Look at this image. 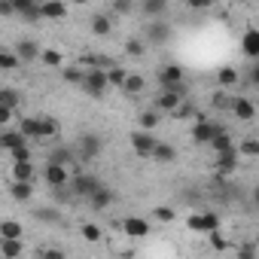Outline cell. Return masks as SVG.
I'll return each mask as SVG.
<instances>
[{
  "mask_svg": "<svg viewBox=\"0 0 259 259\" xmlns=\"http://www.w3.org/2000/svg\"><path fill=\"white\" fill-rule=\"evenodd\" d=\"M79 89H82L89 98H104V95H107V89H110V82H107V70H98V67H85Z\"/></svg>",
  "mask_w": 259,
  "mask_h": 259,
  "instance_id": "obj_1",
  "label": "cell"
},
{
  "mask_svg": "<svg viewBox=\"0 0 259 259\" xmlns=\"http://www.w3.org/2000/svg\"><path fill=\"white\" fill-rule=\"evenodd\" d=\"M76 159L79 162H95L98 156H101V150H104V144H101V138L95 135V132H85V135H79V141H76Z\"/></svg>",
  "mask_w": 259,
  "mask_h": 259,
  "instance_id": "obj_2",
  "label": "cell"
},
{
  "mask_svg": "<svg viewBox=\"0 0 259 259\" xmlns=\"http://www.w3.org/2000/svg\"><path fill=\"white\" fill-rule=\"evenodd\" d=\"M171 25L165 22V16L162 19H153L150 25H147V31H144V37H147V43H153V46H165V43H171Z\"/></svg>",
  "mask_w": 259,
  "mask_h": 259,
  "instance_id": "obj_3",
  "label": "cell"
},
{
  "mask_svg": "<svg viewBox=\"0 0 259 259\" xmlns=\"http://www.w3.org/2000/svg\"><path fill=\"white\" fill-rule=\"evenodd\" d=\"M67 186H70L73 198H89V195L101 186V180H98L95 174H76V177H70V180H67Z\"/></svg>",
  "mask_w": 259,
  "mask_h": 259,
  "instance_id": "obj_4",
  "label": "cell"
},
{
  "mask_svg": "<svg viewBox=\"0 0 259 259\" xmlns=\"http://www.w3.org/2000/svg\"><path fill=\"white\" fill-rule=\"evenodd\" d=\"M186 226H189L192 232H217V229H220V217H217L213 210H201V213H192V217L186 220Z\"/></svg>",
  "mask_w": 259,
  "mask_h": 259,
  "instance_id": "obj_5",
  "label": "cell"
},
{
  "mask_svg": "<svg viewBox=\"0 0 259 259\" xmlns=\"http://www.w3.org/2000/svg\"><path fill=\"white\" fill-rule=\"evenodd\" d=\"M156 135L153 132H147V128H141V132H135L132 135V150L138 153V156H144V159H150L153 156V147H156Z\"/></svg>",
  "mask_w": 259,
  "mask_h": 259,
  "instance_id": "obj_6",
  "label": "cell"
},
{
  "mask_svg": "<svg viewBox=\"0 0 259 259\" xmlns=\"http://www.w3.org/2000/svg\"><path fill=\"white\" fill-rule=\"evenodd\" d=\"M217 132H223V125H220V122H210V119L201 116V119L192 125V141H195V144H210V138H213Z\"/></svg>",
  "mask_w": 259,
  "mask_h": 259,
  "instance_id": "obj_7",
  "label": "cell"
},
{
  "mask_svg": "<svg viewBox=\"0 0 259 259\" xmlns=\"http://www.w3.org/2000/svg\"><path fill=\"white\" fill-rule=\"evenodd\" d=\"M67 16V0H40V19L61 22Z\"/></svg>",
  "mask_w": 259,
  "mask_h": 259,
  "instance_id": "obj_8",
  "label": "cell"
},
{
  "mask_svg": "<svg viewBox=\"0 0 259 259\" xmlns=\"http://www.w3.org/2000/svg\"><path fill=\"white\" fill-rule=\"evenodd\" d=\"M85 201H89V207H92V210H107V207L116 201V192H113L110 186H104V183H101V186L85 198Z\"/></svg>",
  "mask_w": 259,
  "mask_h": 259,
  "instance_id": "obj_9",
  "label": "cell"
},
{
  "mask_svg": "<svg viewBox=\"0 0 259 259\" xmlns=\"http://www.w3.org/2000/svg\"><path fill=\"white\" fill-rule=\"evenodd\" d=\"M43 180H46L49 186H67V180H70V174H67V165L46 162V168H43Z\"/></svg>",
  "mask_w": 259,
  "mask_h": 259,
  "instance_id": "obj_10",
  "label": "cell"
},
{
  "mask_svg": "<svg viewBox=\"0 0 259 259\" xmlns=\"http://www.w3.org/2000/svg\"><path fill=\"white\" fill-rule=\"evenodd\" d=\"M10 4L25 22H40V0H10Z\"/></svg>",
  "mask_w": 259,
  "mask_h": 259,
  "instance_id": "obj_11",
  "label": "cell"
},
{
  "mask_svg": "<svg viewBox=\"0 0 259 259\" xmlns=\"http://www.w3.org/2000/svg\"><path fill=\"white\" fill-rule=\"evenodd\" d=\"M229 110H232L235 119H241V122H250V119L256 116V104H253L250 98H232V101H229Z\"/></svg>",
  "mask_w": 259,
  "mask_h": 259,
  "instance_id": "obj_12",
  "label": "cell"
},
{
  "mask_svg": "<svg viewBox=\"0 0 259 259\" xmlns=\"http://www.w3.org/2000/svg\"><path fill=\"white\" fill-rule=\"evenodd\" d=\"M46 162H55V165H76L79 159H76V150L73 147H64V144H58V147H52L49 150V156H46Z\"/></svg>",
  "mask_w": 259,
  "mask_h": 259,
  "instance_id": "obj_13",
  "label": "cell"
},
{
  "mask_svg": "<svg viewBox=\"0 0 259 259\" xmlns=\"http://www.w3.org/2000/svg\"><path fill=\"white\" fill-rule=\"evenodd\" d=\"M119 226H122V232H125L128 238H147V235H150V223L141 220V217H128V220H122Z\"/></svg>",
  "mask_w": 259,
  "mask_h": 259,
  "instance_id": "obj_14",
  "label": "cell"
},
{
  "mask_svg": "<svg viewBox=\"0 0 259 259\" xmlns=\"http://www.w3.org/2000/svg\"><path fill=\"white\" fill-rule=\"evenodd\" d=\"M238 159H241L238 147H232V150H223V153H217V168H220L223 174H235V168H238Z\"/></svg>",
  "mask_w": 259,
  "mask_h": 259,
  "instance_id": "obj_15",
  "label": "cell"
},
{
  "mask_svg": "<svg viewBox=\"0 0 259 259\" xmlns=\"http://www.w3.org/2000/svg\"><path fill=\"white\" fill-rule=\"evenodd\" d=\"M113 19H116V16H110V13H95V16H92V34H95V37L113 34Z\"/></svg>",
  "mask_w": 259,
  "mask_h": 259,
  "instance_id": "obj_16",
  "label": "cell"
},
{
  "mask_svg": "<svg viewBox=\"0 0 259 259\" xmlns=\"http://www.w3.org/2000/svg\"><path fill=\"white\" fill-rule=\"evenodd\" d=\"M174 82H183V67H180V64H165V67H159V85L168 89V85H174Z\"/></svg>",
  "mask_w": 259,
  "mask_h": 259,
  "instance_id": "obj_17",
  "label": "cell"
},
{
  "mask_svg": "<svg viewBox=\"0 0 259 259\" xmlns=\"http://www.w3.org/2000/svg\"><path fill=\"white\" fill-rule=\"evenodd\" d=\"M13 52L19 55V61H22V64H28V61H37V55H40V46H37L34 40H19Z\"/></svg>",
  "mask_w": 259,
  "mask_h": 259,
  "instance_id": "obj_18",
  "label": "cell"
},
{
  "mask_svg": "<svg viewBox=\"0 0 259 259\" xmlns=\"http://www.w3.org/2000/svg\"><path fill=\"white\" fill-rule=\"evenodd\" d=\"M180 101H183V95H180V92L162 89V92H159V98H156V110H162V113H171V110H174Z\"/></svg>",
  "mask_w": 259,
  "mask_h": 259,
  "instance_id": "obj_19",
  "label": "cell"
},
{
  "mask_svg": "<svg viewBox=\"0 0 259 259\" xmlns=\"http://www.w3.org/2000/svg\"><path fill=\"white\" fill-rule=\"evenodd\" d=\"M147 89V79L141 76V73H125V82H122V92L128 95V98H135V95H141Z\"/></svg>",
  "mask_w": 259,
  "mask_h": 259,
  "instance_id": "obj_20",
  "label": "cell"
},
{
  "mask_svg": "<svg viewBox=\"0 0 259 259\" xmlns=\"http://www.w3.org/2000/svg\"><path fill=\"white\" fill-rule=\"evenodd\" d=\"M150 159H156V162H162V165H171V162H177V150H174L171 144L156 141V147H153V156H150Z\"/></svg>",
  "mask_w": 259,
  "mask_h": 259,
  "instance_id": "obj_21",
  "label": "cell"
},
{
  "mask_svg": "<svg viewBox=\"0 0 259 259\" xmlns=\"http://www.w3.org/2000/svg\"><path fill=\"white\" fill-rule=\"evenodd\" d=\"M141 13L150 19H162L168 13V0H141Z\"/></svg>",
  "mask_w": 259,
  "mask_h": 259,
  "instance_id": "obj_22",
  "label": "cell"
},
{
  "mask_svg": "<svg viewBox=\"0 0 259 259\" xmlns=\"http://www.w3.org/2000/svg\"><path fill=\"white\" fill-rule=\"evenodd\" d=\"M25 247H22V238H0V256H7V259H16L22 256Z\"/></svg>",
  "mask_w": 259,
  "mask_h": 259,
  "instance_id": "obj_23",
  "label": "cell"
},
{
  "mask_svg": "<svg viewBox=\"0 0 259 259\" xmlns=\"http://www.w3.org/2000/svg\"><path fill=\"white\" fill-rule=\"evenodd\" d=\"M10 195H13L16 201H31V195H34V186H31V180H13V186H10Z\"/></svg>",
  "mask_w": 259,
  "mask_h": 259,
  "instance_id": "obj_24",
  "label": "cell"
},
{
  "mask_svg": "<svg viewBox=\"0 0 259 259\" xmlns=\"http://www.w3.org/2000/svg\"><path fill=\"white\" fill-rule=\"evenodd\" d=\"M34 217H37L40 223H46V226H61V223H64V213L55 210V207H37Z\"/></svg>",
  "mask_w": 259,
  "mask_h": 259,
  "instance_id": "obj_25",
  "label": "cell"
},
{
  "mask_svg": "<svg viewBox=\"0 0 259 259\" xmlns=\"http://www.w3.org/2000/svg\"><path fill=\"white\" fill-rule=\"evenodd\" d=\"M19 132H22L28 141H40V122H37V116H25V119L19 122Z\"/></svg>",
  "mask_w": 259,
  "mask_h": 259,
  "instance_id": "obj_26",
  "label": "cell"
},
{
  "mask_svg": "<svg viewBox=\"0 0 259 259\" xmlns=\"http://www.w3.org/2000/svg\"><path fill=\"white\" fill-rule=\"evenodd\" d=\"M22 144H28V138H25L22 132H4V135H0V147H4V153L16 150V147H22Z\"/></svg>",
  "mask_w": 259,
  "mask_h": 259,
  "instance_id": "obj_27",
  "label": "cell"
},
{
  "mask_svg": "<svg viewBox=\"0 0 259 259\" xmlns=\"http://www.w3.org/2000/svg\"><path fill=\"white\" fill-rule=\"evenodd\" d=\"M213 153H223V150H232L235 147V141H232V135L226 132V128H223V132H217L213 138H210V144H207Z\"/></svg>",
  "mask_w": 259,
  "mask_h": 259,
  "instance_id": "obj_28",
  "label": "cell"
},
{
  "mask_svg": "<svg viewBox=\"0 0 259 259\" xmlns=\"http://www.w3.org/2000/svg\"><path fill=\"white\" fill-rule=\"evenodd\" d=\"M241 46H244V55H247V58H253V61L259 58V34H256L253 28L244 34V43H241Z\"/></svg>",
  "mask_w": 259,
  "mask_h": 259,
  "instance_id": "obj_29",
  "label": "cell"
},
{
  "mask_svg": "<svg viewBox=\"0 0 259 259\" xmlns=\"http://www.w3.org/2000/svg\"><path fill=\"white\" fill-rule=\"evenodd\" d=\"M171 116H174V119H201L198 107H195V104H189V101H180V104L171 110Z\"/></svg>",
  "mask_w": 259,
  "mask_h": 259,
  "instance_id": "obj_30",
  "label": "cell"
},
{
  "mask_svg": "<svg viewBox=\"0 0 259 259\" xmlns=\"http://www.w3.org/2000/svg\"><path fill=\"white\" fill-rule=\"evenodd\" d=\"M37 122H40V141L58 138V122H55L52 116H37Z\"/></svg>",
  "mask_w": 259,
  "mask_h": 259,
  "instance_id": "obj_31",
  "label": "cell"
},
{
  "mask_svg": "<svg viewBox=\"0 0 259 259\" xmlns=\"http://www.w3.org/2000/svg\"><path fill=\"white\" fill-rule=\"evenodd\" d=\"M159 122H162V110H156V107H153V110H144V113H141V119H138V125H141V128H147V132H153Z\"/></svg>",
  "mask_w": 259,
  "mask_h": 259,
  "instance_id": "obj_32",
  "label": "cell"
},
{
  "mask_svg": "<svg viewBox=\"0 0 259 259\" xmlns=\"http://www.w3.org/2000/svg\"><path fill=\"white\" fill-rule=\"evenodd\" d=\"M22 235H25V229H22L19 220H4L0 223V238H22Z\"/></svg>",
  "mask_w": 259,
  "mask_h": 259,
  "instance_id": "obj_33",
  "label": "cell"
},
{
  "mask_svg": "<svg viewBox=\"0 0 259 259\" xmlns=\"http://www.w3.org/2000/svg\"><path fill=\"white\" fill-rule=\"evenodd\" d=\"M46 67H64V55L61 52H55V49H40V55H37Z\"/></svg>",
  "mask_w": 259,
  "mask_h": 259,
  "instance_id": "obj_34",
  "label": "cell"
},
{
  "mask_svg": "<svg viewBox=\"0 0 259 259\" xmlns=\"http://www.w3.org/2000/svg\"><path fill=\"white\" fill-rule=\"evenodd\" d=\"M13 180H34V165L31 162H13Z\"/></svg>",
  "mask_w": 259,
  "mask_h": 259,
  "instance_id": "obj_35",
  "label": "cell"
},
{
  "mask_svg": "<svg viewBox=\"0 0 259 259\" xmlns=\"http://www.w3.org/2000/svg\"><path fill=\"white\" fill-rule=\"evenodd\" d=\"M16 67H22L19 55L10 52V49H0V70H16Z\"/></svg>",
  "mask_w": 259,
  "mask_h": 259,
  "instance_id": "obj_36",
  "label": "cell"
},
{
  "mask_svg": "<svg viewBox=\"0 0 259 259\" xmlns=\"http://www.w3.org/2000/svg\"><path fill=\"white\" fill-rule=\"evenodd\" d=\"M82 73H85V67H76V64H70V67L61 70L64 82H70V85H79V82H82Z\"/></svg>",
  "mask_w": 259,
  "mask_h": 259,
  "instance_id": "obj_37",
  "label": "cell"
},
{
  "mask_svg": "<svg viewBox=\"0 0 259 259\" xmlns=\"http://www.w3.org/2000/svg\"><path fill=\"white\" fill-rule=\"evenodd\" d=\"M217 82H220L223 89H232V85L238 82V70H235V67H223V70L217 73Z\"/></svg>",
  "mask_w": 259,
  "mask_h": 259,
  "instance_id": "obj_38",
  "label": "cell"
},
{
  "mask_svg": "<svg viewBox=\"0 0 259 259\" xmlns=\"http://www.w3.org/2000/svg\"><path fill=\"white\" fill-rule=\"evenodd\" d=\"M144 52H147V43H144V40H138V37L125 40V55H132V58H141Z\"/></svg>",
  "mask_w": 259,
  "mask_h": 259,
  "instance_id": "obj_39",
  "label": "cell"
},
{
  "mask_svg": "<svg viewBox=\"0 0 259 259\" xmlns=\"http://www.w3.org/2000/svg\"><path fill=\"white\" fill-rule=\"evenodd\" d=\"M135 13V0H113L110 16H132Z\"/></svg>",
  "mask_w": 259,
  "mask_h": 259,
  "instance_id": "obj_40",
  "label": "cell"
},
{
  "mask_svg": "<svg viewBox=\"0 0 259 259\" xmlns=\"http://www.w3.org/2000/svg\"><path fill=\"white\" fill-rule=\"evenodd\" d=\"M125 73H128V70H122L119 64H113V67L107 70V82H110L113 89H122V82H125Z\"/></svg>",
  "mask_w": 259,
  "mask_h": 259,
  "instance_id": "obj_41",
  "label": "cell"
},
{
  "mask_svg": "<svg viewBox=\"0 0 259 259\" xmlns=\"http://www.w3.org/2000/svg\"><path fill=\"white\" fill-rule=\"evenodd\" d=\"M238 153H241V156H247V159H256V156H259V141H256V138H247V141H241Z\"/></svg>",
  "mask_w": 259,
  "mask_h": 259,
  "instance_id": "obj_42",
  "label": "cell"
},
{
  "mask_svg": "<svg viewBox=\"0 0 259 259\" xmlns=\"http://www.w3.org/2000/svg\"><path fill=\"white\" fill-rule=\"evenodd\" d=\"M0 104H7V107H19L22 104V95L16 92V89H0Z\"/></svg>",
  "mask_w": 259,
  "mask_h": 259,
  "instance_id": "obj_43",
  "label": "cell"
},
{
  "mask_svg": "<svg viewBox=\"0 0 259 259\" xmlns=\"http://www.w3.org/2000/svg\"><path fill=\"white\" fill-rule=\"evenodd\" d=\"M153 217H156L159 223H171V220H174L177 213H174V207H168V204H159V207L153 210Z\"/></svg>",
  "mask_w": 259,
  "mask_h": 259,
  "instance_id": "obj_44",
  "label": "cell"
},
{
  "mask_svg": "<svg viewBox=\"0 0 259 259\" xmlns=\"http://www.w3.org/2000/svg\"><path fill=\"white\" fill-rule=\"evenodd\" d=\"M79 232H82V238H85V241H92V244H95V241H101V229H98L95 223H82V229H79Z\"/></svg>",
  "mask_w": 259,
  "mask_h": 259,
  "instance_id": "obj_45",
  "label": "cell"
},
{
  "mask_svg": "<svg viewBox=\"0 0 259 259\" xmlns=\"http://www.w3.org/2000/svg\"><path fill=\"white\" fill-rule=\"evenodd\" d=\"M10 156H13V162H31V150H28V144H22V147L10 150Z\"/></svg>",
  "mask_w": 259,
  "mask_h": 259,
  "instance_id": "obj_46",
  "label": "cell"
},
{
  "mask_svg": "<svg viewBox=\"0 0 259 259\" xmlns=\"http://www.w3.org/2000/svg\"><path fill=\"white\" fill-rule=\"evenodd\" d=\"M13 16H16L13 4H10V0H0V19H13Z\"/></svg>",
  "mask_w": 259,
  "mask_h": 259,
  "instance_id": "obj_47",
  "label": "cell"
},
{
  "mask_svg": "<svg viewBox=\"0 0 259 259\" xmlns=\"http://www.w3.org/2000/svg\"><path fill=\"white\" fill-rule=\"evenodd\" d=\"M186 7H189V10H210L213 0H186Z\"/></svg>",
  "mask_w": 259,
  "mask_h": 259,
  "instance_id": "obj_48",
  "label": "cell"
},
{
  "mask_svg": "<svg viewBox=\"0 0 259 259\" xmlns=\"http://www.w3.org/2000/svg\"><path fill=\"white\" fill-rule=\"evenodd\" d=\"M13 116H16V110H13V107H7V104H0V125H7V122H10Z\"/></svg>",
  "mask_w": 259,
  "mask_h": 259,
  "instance_id": "obj_49",
  "label": "cell"
},
{
  "mask_svg": "<svg viewBox=\"0 0 259 259\" xmlns=\"http://www.w3.org/2000/svg\"><path fill=\"white\" fill-rule=\"evenodd\" d=\"M40 256H46V259H64V250H55V247H49V250H40Z\"/></svg>",
  "mask_w": 259,
  "mask_h": 259,
  "instance_id": "obj_50",
  "label": "cell"
},
{
  "mask_svg": "<svg viewBox=\"0 0 259 259\" xmlns=\"http://www.w3.org/2000/svg\"><path fill=\"white\" fill-rule=\"evenodd\" d=\"M207 235H210V241H213V247H217V250H226V241H223L217 232H207Z\"/></svg>",
  "mask_w": 259,
  "mask_h": 259,
  "instance_id": "obj_51",
  "label": "cell"
},
{
  "mask_svg": "<svg viewBox=\"0 0 259 259\" xmlns=\"http://www.w3.org/2000/svg\"><path fill=\"white\" fill-rule=\"evenodd\" d=\"M247 82H250V85L259 82V67H256V64H250V79H247Z\"/></svg>",
  "mask_w": 259,
  "mask_h": 259,
  "instance_id": "obj_52",
  "label": "cell"
},
{
  "mask_svg": "<svg viewBox=\"0 0 259 259\" xmlns=\"http://www.w3.org/2000/svg\"><path fill=\"white\" fill-rule=\"evenodd\" d=\"M213 104H217V107H229V98H223V95H217V98H213Z\"/></svg>",
  "mask_w": 259,
  "mask_h": 259,
  "instance_id": "obj_53",
  "label": "cell"
},
{
  "mask_svg": "<svg viewBox=\"0 0 259 259\" xmlns=\"http://www.w3.org/2000/svg\"><path fill=\"white\" fill-rule=\"evenodd\" d=\"M67 4H76V7H85V4H89V0H67Z\"/></svg>",
  "mask_w": 259,
  "mask_h": 259,
  "instance_id": "obj_54",
  "label": "cell"
},
{
  "mask_svg": "<svg viewBox=\"0 0 259 259\" xmlns=\"http://www.w3.org/2000/svg\"><path fill=\"white\" fill-rule=\"evenodd\" d=\"M0 156H4V147H0Z\"/></svg>",
  "mask_w": 259,
  "mask_h": 259,
  "instance_id": "obj_55",
  "label": "cell"
}]
</instances>
